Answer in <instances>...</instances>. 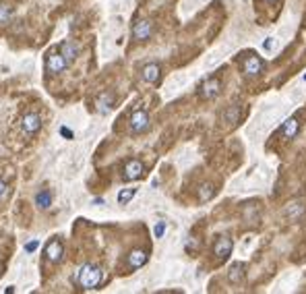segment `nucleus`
<instances>
[{
	"label": "nucleus",
	"mask_w": 306,
	"mask_h": 294,
	"mask_svg": "<svg viewBox=\"0 0 306 294\" xmlns=\"http://www.w3.org/2000/svg\"><path fill=\"white\" fill-rule=\"evenodd\" d=\"M73 282L83 290H93L104 282V269L93 265V263H85L75 272Z\"/></svg>",
	"instance_id": "obj_1"
},
{
	"label": "nucleus",
	"mask_w": 306,
	"mask_h": 294,
	"mask_svg": "<svg viewBox=\"0 0 306 294\" xmlns=\"http://www.w3.org/2000/svg\"><path fill=\"white\" fill-rule=\"evenodd\" d=\"M44 65H46V71H48V73L58 75V73L66 71L71 63H68L60 52H48V54H46V58H44Z\"/></svg>",
	"instance_id": "obj_2"
},
{
	"label": "nucleus",
	"mask_w": 306,
	"mask_h": 294,
	"mask_svg": "<svg viewBox=\"0 0 306 294\" xmlns=\"http://www.w3.org/2000/svg\"><path fill=\"white\" fill-rule=\"evenodd\" d=\"M306 215V201L304 199H292L286 205V218L290 222H300Z\"/></svg>",
	"instance_id": "obj_3"
},
{
	"label": "nucleus",
	"mask_w": 306,
	"mask_h": 294,
	"mask_svg": "<svg viewBox=\"0 0 306 294\" xmlns=\"http://www.w3.org/2000/svg\"><path fill=\"white\" fill-rule=\"evenodd\" d=\"M44 255H46V259H48L50 263H60V261H62V257H64L62 241H60V238H52V241L46 245Z\"/></svg>",
	"instance_id": "obj_4"
},
{
	"label": "nucleus",
	"mask_w": 306,
	"mask_h": 294,
	"mask_svg": "<svg viewBox=\"0 0 306 294\" xmlns=\"http://www.w3.org/2000/svg\"><path fill=\"white\" fill-rule=\"evenodd\" d=\"M21 129L25 131V135H35L40 133L42 129V118L37 112H27L25 116L21 118Z\"/></svg>",
	"instance_id": "obj_5"
},
{
	"label": "nucleus",
	"mask_w": 306,
	"mask_h": 294,
	"mask_svg": "<svg viewBox=\"0 0 306 294\" xmlns=\"http://www.w3.org/2000/svg\"><path fill=\"white\" fill-rule=\"evenodd\" d=\"M219 91H221V81L217 79V77H211V79H207L201 85L199 96H201L203 99H213V98L219 96Z\"/></svg>",
	"instance_id": "obj_6"
},
{
	"label": "nucleus",
	"mask_w": 306,
	"mask_h": 294,
	"mask_svg": "<svg viewBox=\"0 0 306 294\" xmlns=\"http://www.w3.org/2000/svg\"><path fill=\"white\" fill-rule=\"evenodd\" d=\"M143 174H145V166L141 160H128L124 164V172H122L124 180H139Z\"/></svg>",
	"instance_id": "obj_7"
},
{
	"label": "nucleus",
	"mask_w": 306,
	"mask_h": 294,
	"mask_svg": "<svg viewBox=\"0 0 306 294\" xmlns=\"http://www.w3.org/2000/svg\"><path fill=\"white\" fill-rule=\"evenodd\" d=\"M232 238L230 236H219L215 245H213V255L219 259V261H226L230 255H232Z\"/></svg>",
	"instance_id": "obj_8"
},
{
	"label": "nucleus",
	"mask_w": 306,
	"mask_h": 294,
	"mask_svg": "<svg viewBox=\"0 0 306 294\" xmlns=\"http://www.w3.org/2000/svg\"><path fill=\"white\" fill-rule=\"evenodd\" d=\"M151 35H153V23H151V21L141 19V21H137V23H135V27H133V37H135L137 42H147Z\"/></svg>",
	"instance_id": "obj_9"
},
{
	"label": "nucleus",
	"mask_w": 306,
	"mask_h": 294,
	"mask_svg": "<svg viewBox=\"0 0 306 294\" xmlns=\"http://www.w3.org/2000/svg\"><path fill=\"white\" fill-rule=\"evenodd\" d=\"M147 129H149V114L145 112V110H137L131 116V131H133L135 135H141Z\"/></svg>",
	"instance_id": "obj_10"
},
{
	"label": "nucleus",
	"mask_w": 306,
	"mask_h": 294,
	"mask_svg": "<svg viewBox=\"0 0 306 294\" xmlns=\"http://www.w3.org/2000/svg\"><path fill=\"white\" fill-rule=\"evenodd\" d=\"M242 68H244V73H246V75L255 77V75H259L265 68V63L259 56H246V58H244V63H242Z\"/></svg>",
	"instance_id": "obj_11"
},
{
	"label": "nucleus",
	"mask_w": 306,
	"mask_h": 294,
	"mask_svg": "<svg viewBox=\"0 0 306 294\" xmlns=\"http://www.w3.org/2000/svg\"><path fill=\"white\" fill-rule=\"evenodd\" d=\"M141 77H143V81L145 83H157L159 81V77H162V68H159L157 63H149V65H145L143 66V71H141Z\"/></svg>",
	"instance_id": "obj_12"
},
{
	"label": "nucleus",
	"mask_w": 306,
	"mask_h": 294,
	"mask_svg": "<svg viewBox=\"0 0 306 294\" xmlns=\"http://www.w3.org/2000/svg\"><path fill=\"white\" fill-rule=\"evenodd\" d=\"M58 52L62 54V56L68 60V63H73V60L79 56V46H76L73 40H64L58 44Z\"/></svg>",
	"instance_id": "obj_13"
},
{
	"label": "nucleus",
	"mask_w": 306,
	"mask_h": 294,
	"mask_svg": "<svg viewBox=\"0 0 306 294\" xmlns=\"http://www.w3.org/2000/svg\"><path fill=\"white\" fill-rule=\"evenodd\" d=\"M33 203H35V207L37 210H48V207L52 205V191L50 189H40L33 195Z\"/></svg>",
	"instance_id": "obj_14"
},
{
	"label": "nucleus",
	"mask_w": 306,
	"mask_h": 294,
	"mask_svg": "<svg viewBox=\"0 0 306 294\" xmlns=\"http://www.w3.org/2000/svg\"><path fill=\"white\" fill-rule=\"evenodd\" d=\"M147 259H149V255L145 253L143 249H135V251L128 253V267L139 269V267H143L145 263H147Z\"/></svg>",
	"instance_id": "obj_15"
},
{
	"label": "nucleus",
	"mask_w": 306,
	"mask_h": 294,
	"mask_svg": "<svg viewBox=\"0 0 306 294\" xmlns=\"http://www.w3.org/2000/svg\"><path fill=\"white\" fill-rule=\"evenodd\" d=\"M298 131H300V120H298L296 116L288 118L284 125H281V135H284L286 139H294L298 135Z\"/></svg>",
	"instance_id": "obj_16"
},
{
	"label": "nucleus",
	"mask_w": 306,
	"mask_h": 294,
	"mask_svg": "<svg viewBox=\"0 0 306 294\" xmlns=\"http://www.w3.org/2000/svg\"><path fill=\"white\" fill-rule=\"evenodd\" d=\"M114 108V94H102L97 98V110H99V114H108L110 110Z\"/></svg>",
	"instance_id": "obj_17"
},
{
	"label": "nucleus",
	"mask_w": 306,
	"mask_h": 294,
	"mask_svg": "<svg viewBox=\"0 0 306 294\" xmlns=\"http://www.w3.org/2000/svg\"><path fill=\"white\" fill-rule=\"evenodd\" d=\"M15 17V9L11 4L6 2H0V25H6V23H11Z\"/></svg>",
	"instance_id": "obj_18"
},
{
	"label": "nucleus",
	"mask_w": 306,
	"mask_h": 294,
	"mask_svg": "<svg viewBox=\"0 0 306 294\" xmlns=\"http://www.w3.org/2000/svg\"><path fill=\"white\" fill-rule=\"evenodd\" d=\"M238 120H240V106H238V104H234V106H230L228 110L224 112V122L236 125Z\"/></svg>",
	"instance_id": "obj_19"
},
{
	"label": "nucleus",
	"mask_w": 306,
	"mask_h": 294,
	"mask_svg": "<svg viewBox=\"0 0 306 294\" xmlns=\"http://www.w3.org/2000/svg\"><path fill=\"white\" fill-rule=\"evenodd\" d=\"M242 278H244V265L236 263V265H232V269H230L228 280L232 282V284H238V282H242Z\"/></svg>",
	"instance_id": "obj_20"
},
{
	"label": "nucleus",
	"mask_w": 306,
	"mask_h": 294,
	"mask_svg": "<svg viewBox=\"0 0 306 294\" xmlns=\"http://www.w3.org/2000/svg\"><path fill=\"white\" fill-rule=\"evenodd\" d=\"M213 195H215V187H213V184H209V182L201 184V189H199V199L209 201V199H213Z\"/></svg>",
	"instance_id": "obj_21"
},
{
	"label": "nucleus",
	"mask_w": 306,
	"mask_h": 294,
	"mask_svg": "<svg viewBox=\"0 0 306 294\" xmlns=\"http://www.w3.org/2000/svg\"><path fill=\"white\" fill-rule=\"evenodd\" d=\"M135 195H137V189H135V187H131V189H122V191L118 193V203H120V205H126L128 201H133Z\"/></svg>",
	"instance_id": "obj_22"
},
{
	"label": "nucleus",
	"mask_w": 306,
	"mask_h": 294,
	"mask_svg": "<svg viewBox=\"0 0 306 294\" xmlns=\"http://www.w3.org/2000/svg\"><path fill=\"white\" fill-rule=\"evenodd\" d=\"M37 249H40V241H37V238H33V241L25 243V253H35Z\"/></svg>",
	"instance_id": "obj_23"
},
{
	"label": "nucleus",
	"mask_w": 306,
	"mask_h": 294,
	"mask_svg": "<svg viewBox=\"0 0 306 294\" xmlns=\"http://www.w3.org/2000/svg\"><path fill=\"white\" fill-rule=\"evenodd\" d=\"M166 232V222H157L155 228H153V234H155V238H162Z\"/></svg>",
	"instance_id": "obj_24"
},
{
	"label": "nucleus",
	"mask_w": 306,
	"mask_h": 294,
	"mask_svg": "<svg viewBox=\"0 0 306 294\" xmlns=\"http://www.w3.org/2000/svg\"><path fill=\"white\" fill-rule=\"evenodd\" d=\"M9 184H6V180H2V179H0V199H4L6 195H9Z\"/></svg>",
	"instance_id": "obj_25"
},
{
	"label": "nucleus",
	"mask_w": 306,
	"mask_h": 294,
	"mask_svg": "<svg viewBox=\"0 0 306 294\" xmlns=\"http://www.w3.org/2000/svg\"><path fill=\"white\" fill-rule=\"evenodd\" d=\"M60 135H62L64 139H73V131L66 129V127H60Z\"/></svg>",
	"instance_id": "obj_26"
},
{
	"label": "nucleus",
	"mask_w": 306,
	"mask_h": 294,
	"mask_svg": "<svg viewBox=\"0 0 306 294\" xmlns=\"http://www.w3.org/2000/svg\"><path fill=\"white\" fill-rule=\"evenodd\" d=\"M265 50H271V40H265Z\"/></svg>",
	"instance_id": "obj_27"
},
{
	"label": "nucleus",
	"mask_w": 306,
	"mask_h": 294,
	"mask_svg": "<svg viewBox=\"0 0 306 294\" xmlns=\"http://www.w3.org/2000/svg\"><path fill=\"white\" fill-rule=\"evenodd\" d=\"M4 292H6V294H13V292H15V286H9V288H6Z\"/></svg>",
	"instance_id": "obj_28"
},
{
	"label": "nucleus",
	"mask_w": 306,
	"mask_h": 294,
	"mask_svg": "<svg viewBox=\"0 0 306 294\" xmlns=\"http://www.w3.org/2000/svg\"><path fill=\"white\" fill-rule=\"evenodd\" d=\"M304 79H306V77H304Z\"/></svg>",
	"instance_id": "obj_29"
}]
</instances>
